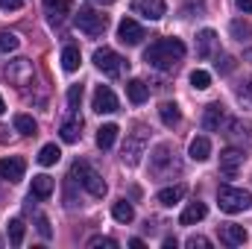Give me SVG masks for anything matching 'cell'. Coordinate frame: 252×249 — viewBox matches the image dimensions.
I'll return each mask as SVG.
<instances>
[{"instance_id": "cell-1", "label": "cell", "mask_w": 252, "mask_h": 249, "mask_svg": "<svg viewBox=\"0 0 252 249\" xmlns=\"http://www.w3.org/2000/svg\"><path fill=\"white\" fill-rule=\"evenodd\" d=\"M185 59V44L179 38H158L144 50V62L156 70H173Z\"/></svg>"}, {"instance_id": "cell-2", "label": "cell", "mask_w": 252, "mask_h": 249, "mask_svg": "<svg viewBox=\"0 0 252 249\" xmlns=\"http://www.w3.org/2000/svg\"><path fill=\"white\" fill-rule=\"evenodd\" d=\"M179 173H182V158H179V153H176L170 144H158V147L153 150V156H150V176L158 179V182H167V179H173V176H179Z\"/></svg>"}, {"instance_id": "cell-3", "label": "cell", "mask_w": 252, "mask_h": 249, "mask_svg": "<svg viewBox=\"0 0 252 249\" xmlns=\"http://www.w3.org/2000/svg\"><path fill=\"white\" fill-rule=\"evenodd\" d=\"M70 179L73 182H79V185L85 187L91 196H106V182H103V176L88 164V161H73L70 164Z\"/></svg>"}, {"instance_id": "cell-4", "label": "cell", "mask_w": 252, "mask_h": 249, "mask_svg": "<svg viewBox=\"0 0 252 249\" xmlns=\"http://www.w3.org/2000/svg\"><path fill=\"white\" fill-rule=\"evenodd\" d=\"M217 202H220V211L226 214H241L252 205V193L244 187H232V185H220L217 187Z\"/></svg>"}, {"instance_id": "cell-5", "label": "cell", "mask_w": 252, "mask_h": 249, "mask_svg": "<svg viewBox=\"0 0 252 249\" xmlns=\"http://www.w3.org/2000/svg\"><path fill=\"white\" fill-rule=\"evenodd\" d=\"M106 27H109V18H106L103 12H97V9H79V12H76V30H79V32L97 38V35L106 32Z\"/></svg>"}, {"instance_id": "cell-6", "label": "cell", "mask_w": 252, "mask_h": 249, "mask_svg": "<svg viewBox=\"0 0 252 249\" xmlns=\"http://www.w3.org/2000/svg\"><path fill=\"white\" fill-rule=\"evenodd\" d=\"M94 64H97V70H103L106 76H121L129 62H126L124 56H118L112 47H97L94 50Z\"/></svg>"}, {"instance_id": "cell-7", "label": "cell", "mask_w": 252, "mask_h": 249, "mask_svg": "<svg viewBox=\"0 0 252 249\" xmlns=\"http://www.w3.org/2000/svg\"><path fill=\"white\" fill-rule=\"evenodd\" d=\"M144 147H147V132L138 126L129 138H126V144H124V164L126 167H135L138 161H141V156H144Z\"/></svg>"}, {"instance_id": "cell-8", "label": "cell", "mask_w": 252, "mask_h": 249, "mask_svg": "<svg viewBox=\"0 0 252 249\" xmlns=\"http://www.w3.org/2000/svg\"><path fill=\"white\" fill-rule=\"evenodd\" d=\"M244 150H238V147H226L223 153H220V176L223 179H235L238 176V170L244 167Z\"/></svg>"}, {"instance_id": "cell-9", "label": "cell", "mask_w": 252, "mask_h": 249, "mask_svg": "<svg viewBox=\"0 0 252 249\" xmlns=\"http://www.w3.org/2000/svg\"><path fill=\"white\" fill-rule=\"evenodd\" d=\"M6 79H9L12 85H18V88L30 85V82H32V62H30V59H15V62H9L6 64Z\"/></svg>"}, {"instance_id": "cell-10", "label": "cell", "mask_w": 252, "mask_h": 249, "mask_svg": "<svg viewBox=\"0 0 252 249\" xmlns=\"http://www.w3.org/2000/svg\"><path fill=\"white\" fill-rule=\"evenodd\" d=\"M91 106H94L97 115H115V112H118V97H115V91H112L109 85H97Z\"/></svg>"}, {"instance_id": "cell-11", "label": "cell", "mask_w": 252, "mask_h": 249, "mask_svg": "<svg viewBox=\"0 0 252 249\" xmlns=\"http://www.w3.org/2000/svg\"><path fill=\"white\" fill-rule=\"evenodd\" d=\"M118 38H121V44H126V47H135V44H141V41L147 38V32H144V27L135 24L132 18H124L121 27H118Z\"/></svg>"}, {"instance_id": "cell-12", "label": "cell", "mask_w": 252, "mask_h": 249, "mask_svg": "<svg viewBox=\"0 0 252 249\" xmlns=\"http://www.w3.org/2000/svg\"><path fill=\"white\" fill-rule=\"evenodd\" d=\"M24 170H27V161L21 156H9V158H0V179L6 182H21L24 179Z\"/></svg>"}, {"instance_id": "cell-13", "label": "cell", "mask_w": 252, "mask_h": 249, "mask_svg": "<svg viewBox=\"0 0 252 249\" xmlns=\"http://www.w3.org/2000/svg\"><path fill=\"white\" fill-rule=\"evenodd\" d=\"M164 0H132V12L135 15H144L147 21H158L164 18Z\"/></svg>"}, {"instance_id": "cell-14", "label": "cell", "mask_w": 252, "mask_h": 249, "mask_svg": "<svg viewBox=\"0 0 252 249\" xmlns=\"http://www.w3.org/2000/svg\"><path fill=\"white\" fill-rule=\"evenodd\" d=\"M223 126H226V109H223L220 103L205 106V112H202V129H208V132H220Z\"/></svg>"}, {"instance_id": "cell-15", "label": "cell", "mask_w": 252, "mask_h": 249, "mask_svg": "<svg viewBox=\"0 0 252 249\" xmlns=\"http://www.w3.org/2000/svg\"><path fill=\"white\" fill-rule=\"evenodd\" d=\"M247 238H250V235H247L244 226H235V223L220 226V244H226V247H244Z\"/></svg>"}, {"instance_id": "cell-16", "label": "cell", "mask_w": 252, "mask_h": 249, "mask_svg": "<svg viewBox=\"0 0 252 249\" xmlns=\"http://www.w3.org/2000/svg\"><path fill=\"white\" fill-rule=\"evenodd\" d=\"M70 9H73V0H44V12H47V18L53 24L64 21L70 15Z\"/></svg>"}, {"instance_id": "cell-17", "label": "cell", "mask_w": 252, "mask_h": 249, "mask_svg": "<svg viewBox=\"0 0 252 249\" xmlns=\"http://www.w3.org/2000/svg\"><path fill=\"white\" fill-rule=\"evenodd\" d=\"M59 135H62L64 144H76V141H79V135H82V118H79V115H70L67 121H62Z\"/></svg>"}, {"instance_id": "cell-18", "label": "cell", "mask_w": 252, "mask_h": 249, "mask_svg": "<svg viewBox=\"0 0 252 249\" xmlns=\"http://www.w3.org/2000/svg\"><path fill=\"white\" fill-rule=\"evenodd\" d=\"M214 47H217V32L214 30H202L196 35V56L199 59H208L214 53Z\"/></svg>"}, {"instance_id": "cell-19", "label": "cell", "mask_w": 252, "mask_h": 249, "mask_svg": "<svg viewBox=\"0 0 252 249\" xmlns=\"http://www.w3.org/2000/svg\"><path fill=\"white\" fill-rule=\"evenodd\" d=\"M223 129H226V135H229L232 141H247V144L252 141V126L244 124V121H226Z\"/></svg>"}, {"instance_id": "cell-20", "label": "cell", "mask_w": 252, "mask_h": 249, "mask_svg": "<svg viewBox=\"0 0 252 249\" xmlns=\"http://www.w3.org/2000/svg\"><path fill=\"white\" fill-rule=\"evenodd\" d=\"M126 94H129V100H132L135 106H141V103L150 97V85H147L144 79H129V82H126Z\"/></svg>"}, {"instance_id": "cell-21", "label": "cell", "mask_w": 252, "mask_h": 249, "mask_svg": "<svg viewBox=\"0 0 252 249\" xmlns=\"http://www.w3.org/2000/svg\"><path fill=\"white\" fill-rule=\"evenodd\" d=\"M208 214V208H205V202H190L188 208L182 211V217H179V223L182 226H193V223H199L202 217Z\"/></svg>"}, {"instance_id": "cell-22", "label": "cell", "mask_w": 252, "mask_h": 249, "mask_svg": "<svg viewBox=\"0 0 252 249\" xmlns=\"http://www.w3.org/2000/svg\"><path fill=\"white\" fill-rule=\"evenodd\" d=\"M50 193H53V179H50L47 173L32 176V193H30V196H35V199H47Z\"/></svg>"}, {"instance_id": "cell-23", "label": "cell", "mask_w": 252, "mask_h": 249, "mask_svg": "<svg viewBox=\"0 0 252 249\" xmlns=\"http://www.w3.org/2000/svg\"><path fill=\"white\" fill-rule=\"evenodd\" d=\"M185 193H188V187H185V185H173V187H164V190H158V196H156V199H158L161 205H167V208H170V205H176V202H179Z\"/></svg>"}, {"instance_id": "cell-24", "label": "cell", "mask_w": 252, "mask_h": 249, "mask_svg": "<svg viewBox=\"0 0 252 249\" xmlns=\"http://www.w3.org/2000/svg\"><path fill=\"white\" fill-rule=\"evenodd\" d=\"M208 156H211V141H208L205 135L193 138V141H190V158H193V161H205Z\"/></svg>"}, {"instance_id": "cell-25", "label": "cell", "mask_w": 252, "mask_h": 249, "mask_svg": "<svg viewBox=\"0 0 252 249\" xmlns=\"http://www.w3.org/2000/svg\"><path fill=\"white\" fill-rule=\"evenodd\" d=\"M115 141H118V126L115 124H106V126L97 129V147H100V150H109Z\"/></svg>"}, {"instance_id": "cell-26", "label": "cell", "mask_w": 252, "mask_h": 249, "mask_svg": "<svg viewBox=\"0 0 252 249\" xmlns=\"http://www.w3.org/2000/svg\"><path fill=\"white\" fill-rule=\"evenodd\" d=\"M158 115H161V124L164 126H176L182 121V112H179L176 103H161V106H158Z\"/></svg>"}, {"instance_id": "cell-27", "label": "cell", "mask_w": 252, "mask_h": 249, "mask_svg": "<svg viewBox=\"0 0 252 249\" xmlns=\"http://www.w3.org/2000/svg\"><path fill=\"white\" fill-rule=\"evenodd\" d=\"M79 62H82V56H79V47H73V44H67L62 50V67L67 73H73V70H79Z\"/></svg>"}, {"instance_id": "cell-28", "label": "cell", "mask_w": 252, "mask_h": 249, "mask_svg": "<svg viewBox=\"0 0 252 249\" xmlns=\"http://www.w3.org/2000/svg\"><path fill=\"white\" fill-rule=\"evenodd\" d=\"M112 214H115L118 223H132V220H135V208H132L126 199H118V202L112 205Z\"/></svg>"}, {"instance_id": "cell-29", "label": "cell", "mask_w": 252, "mask_h": 249, "mask_svg": "<svg viewBox=\"0 0 252 249\" xmlns=\"http://www.w3.org/2000/svg\"><path fill=\"white\" fill-rule=\"evenodd\" d=\"M59 156H62V150H59L56 144H44V147H41V153H38V164L50 167V164H56V161H59Z\"/></svg>"}, {"instance_id": "cell-30", "label": "cell", "mask_w": 252, "mask_h": 249, "mask_svg": "<svg viewBox=\"0 0 252 249\" xmlns=\"http://www.w3.org/2000/svg\"><path fill=\"white\" fill-rule=\"evenodd\" d=\"M15 132H21V135H35L38 132V124L30 118V115H15Z\"/></svg>"}, {"instance_id": "cell-31", "label": "cell", "mask_w": 252, "mask_h": 249, "mask_svg": "<svg viewBox=\"0 0 252 249\" xmlns=\"http://www.w3.org/2000/svg\"><path fill=\"white\" fill-rule=\"evenodd\" d=\"M235 97L244 109H252V79H244L238 88H235Z\"/></svg>"}, {"instance_id": "cell-32", "label": "cell", "mask_w": 252, "mask_h": 249, "mask_svg": "<svg viewBox=\"0 0 252 249\" xmlns=\"http://www.w3.org/2000/svg\"><path fill=\"white\" fill-rule=\"evenodd\" d=\"M9 244L12 247H21L24 244V220H9Z\"/></svg>"}, {"instance_id": "cell-33", "label": "cell", "mask_w": 252, "mask_h": 249, "mask_svg": "<svg viewBox=\"0 0 252 249\" xmlns=\"http://www.w3.org/2000/svg\"><path fill=\"white\" fill-rule=\"evenodd\" d=\"M18 44H21V38H18L15 32H9V30L0 32V50H3V53H15Z\"/></svg>"}, {"instance_id": "cell-34", "label": "cell", "mask_w": 252, "mask_h": 249, "mask_svg": "<svg viewBox=\"0 0 252 249\" xmlns=\"http://www.w3.org/2000/svg\"><path fill=\"white\" fill-rule=\"evenodd\" d=\"M232 35L238 41H247V38H252V27L247 21H232Z\"/></svg>"}, {"instance_id": "cell-35", "label": "cell", "mask_w": 252, "mask_h": 249, "mask_svg": "<svg viewBox=\"0 0 252 249\" xmlns=\"http://www.w3.org/2000/svg\"><path fill=\"white\" fill-rule=\"evenodd\" d=\"M190 85H193L196 91H205V88L211 85V76H208L205 70H193V73H190Z\"/></svg>"}, {"instance_id": "cell-36", "label": "cell", "mask_w": 252, "mask_h": 249, "mask_svg": "<svg viewBox=\"0 0 252 249\" xmlns=\"http://www.w3.org/2000/svg\"><path fill=\"white\" fill-rule=\"evenodd\" d=\"M79 103H82V85H70L67 88V106L79 109Z\"/></svg>"}, {"instance_id": "cell-37", "label": "cell", "mask_w": 252, "mask_h": 249, "mask_svg": "<svg viewBox=\"0 0 252 249\" xmlns=\"http://www.w3.org/2000/svg\"><path fill=\"white\" fill-rule=\"evenodd\" d=\"M35 226H38V235H41L44 241H50V238H53V229H50V220H47L44 214H38V217H35Z\"/></svg>"}, {"instance_id": "cell-38", "label": "cell", "mask_w": 252, "mask_h": 249, "mask_svg": "<svg viewBox=\"0 0 252 249\" xmlns=\"http://www.w3.org/2000/svg\"><path fill=\"white\" fill-rule=\"evenodd\" d=\"M88 247H91V249H94V247L118 249V241H115V238H106V235H97V238H91V241H88Z\"/></svg>"}, {"instance_id": "cell-39", "label": "cell", "mask_w": 252, "mask_h": 249, "mask_svg": "<svg viewBox=\"0 0 252 249\" xmlns=\"http://www.w3.org/2000/svg\"><path fill=\"white\" fill-rule=\"evenodd\" d=\"M185 247H190V249H208L211 247V241H208V238H202V235H190L188 241H185Z\"/></svg>"}, {"instance_id": "cell-40", "label": "cell", "mask_w": 252, "mask_h": 249, "mask_svg": "<svg viewBox=\"0 0 252 249\" xmlns=\"http://www.w3.org/2000/svg\"><path fill=\"white\" fill-rule=\"evenodd\" d=\"M232 67H235V59H232V56H220V59H217V70H220V73H229Z\"/></svg>"}, {"instance_id": "cell-41", "label": "cell", "mask_w": 252, "mask_h": 249, "mask_svg": "<svg viewBox=\"0 0 252 249\" xmlns=\"http://www.w3.org/2000/svg\"><path fill=\"white\" fill-rule=\"evenodd\" d=\"M0 6H3L6 12H12V9H21V6H24V0H0Z\"/></svg>"}, {"instance_id": "cell-42", "label": "cell", "mask_w": 252, "mask_h": 249, "mask_svg": "<svg viewBox=\"0 0 252 249\" xmlns=\"http://www.w3.org/2000/svg\"><path fill=\"white\" fill-rule=\"evenodd\" d=\"M235 3H238L241 12H252V0H235Z\"/></svg>"}, {"instance_id": "cell-43", "label": "cell", "mask_w": 252, "mask_h": 249, "mask_svg": "<svg viewBox=\"0 0 252 249\" xmlns=\"http://www.w3.org/2000/svg\"><path fill=\"white\" fill-rule=\"evenodd\" d=\"M9 141V126H0V144H6Z\"/></svg>"}, {"instance_id": "cell-44", "label": "cell", "mask_w": 252, "mask_h": 249, "mask_svg": "<svg viewBox=\"0 0 252 249\" xmlns=\"http://www.w3.org/2000/svg\"><path fill=\"white\" fill-rule=\"evenodd\" d=\"M129 247H135V249H144V241H141V238H132V241H129Z\"/></svg>"}, {"instance_id": "cell-45", "label": "cell", "mask_w": 252, "mask_h": 249, "mask_svg": "<svg viewBox=\"0 0 252 249\" xmlns=\"http://www.w3.org/2000/svg\"><path fill=\"white\" fill-rule=\"evenodd\" d=\"M164 249H176V238H164Z\"/></svg>"}, {"instance_id": "cell-46", "label": "cell", "mask_w": 252, "mask_h": 249, "mask_svg": "<svg viewBox=\"0 0 252 249\" xmlns=\"http://www.w3.org/2000/svg\"><path fill=\"white\" fill-rule=\"evenodd\" d=\"M94 3H100V6H112L115 0H94Z\"/></svg>"}, {"instance_id": "cell-47", "label": "cell", "mask_w": 252, "mask_h": 249, "mask_svg": "<svg viewBox=\"0 0 252 249\" xmlns=\"http://www.w3.org/2000/svg\"><path fill=\"white\" fill-rule=\"evenodd\" d=\"M3 112H6V103H3V97H0V115H3Z\"/></svg>"}]
</instances>
